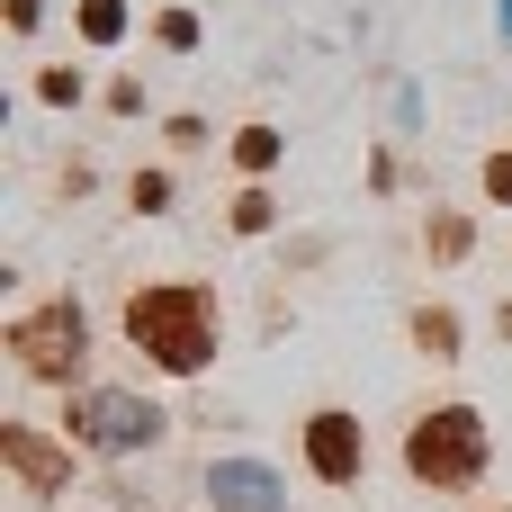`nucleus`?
I'll list each match as a JSON object with an SVG mask.
<instances>
[{
	"mask_svg": "<svg viewBox=\"0 0 512 512\" xmlns=\"http://www.w3.org/2000/svg\"><path fill=\"white\" fill-rule=\"evenodd\" d=\"M153 405H135V396H81V432L90 441H108V450H135V441H153Z\"/></svg>",
	"mask_w": 512,
	"mask_h": 512,
	"instance_id": "nucleus-3",
	"label": "nucleus"
},
{
	"mask_svg": "<svg viewBox=\"0 0 512 512\" xmlns=\"http://www.w3.org/2000/svg\"><path fill=\"white\" fill-rule=\"evenodd\" d=\"M135 342H153L171 369H198L207 360V297L198 288H162V297H135Z\"/></svg>",
	"mask_w": 512,
	"mask_h": 512,
	"instance_id": "nucleus-1",
	"label": "nucleus"
},
{
	"mask_svg": "<svg viewBox=\"0 0 512 512\" xmlns=\"http://www.w3.org/2000/svg\"><path fill=\"white\" fill-rule=\"evenodd\" d=\"M18 351H27L36 369H54L63 351H81V324H72V315H45V324H18Z\"/></svg>",
	"mask_w": 512,
	"mask_h": 512,
	"instance_id": "nucleus-5",
	"label": "nucleus"
},
{
	"mask_svg": "<svg viewBox=\"0 0 512 512\" xmlns=\"http://www.w3.org/2000/svg\"><path fill=\"white\" fill-rule=\"evenodd\" d=\"M9 459H18V468H27V477H36V486H54V459H45V450H36V441H27V432H9Z\"/></svg>",
	"mask_w": 512,
	"mask_h": 512,
	"instance_id": "nucleus-7",
	"label": "nucleus"
},
{
	"mask_svg": "<svg viewBox=\"0 0 512 512\" xmlns=\"http://www.w3.org/2000/svg\"><path fill=\"white\" fill-rule=\"evenodd\" d=\"M315 468H324V477H351V468H360V432H351L342 414L315 423Z\"/></svg>",
	"mask_w": 512,
	"mask_h": 512,
	"instance_id": "nucleus-6",
	"label": "nucleus"
},
{
	"mask_svg": "<svg viewBox=\"0 0 512 512\" xmlns=\"http://www.w3.org/2000/svg\"><path fill=\"white\" fill-rule=\"evenodd\" d=\"M486 180H495V198H512V162H495V171H486Z\"/></svg>",
	"mask_w": 512,
	"mask_h": 512,
	"instance_id": "nucleus-8",
	"label": "nucleus"
},
{
	"mask_svg": "<svg viewBox=\"0 0 512 512\" xmlns=\"http://www.w3.org/2000/svg\"><path fill=\"white\" fill-rule=\"evenodd\" d=\"M477 450H486L477 414H432V423L414 432V468H423V477H441V486H450V477H468V468H477Z\"/></svg>",
	"mask_w": 512,
	"mask_h": 512,
	"instance_id": "nucleus-2",
	"label": "nucleus"
},
{
	"mask_svg": "<svg viewBox=\"0 0 512 512\" xmlns=\"http://www.w3.org/2000/svg\"><path fill=\"white\" fill-rule=\"evenodd\" d=\"M207 495H216V512H288L279 504V477L252 468V459H225V468L207 477Z\"/></svg>",
	"mask_w": 512,
	"mask_h": 512,
	"instance_id": "nucleus-4",
	"label": "nucleus"
}]
</instances>
